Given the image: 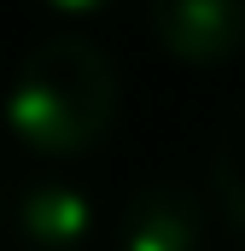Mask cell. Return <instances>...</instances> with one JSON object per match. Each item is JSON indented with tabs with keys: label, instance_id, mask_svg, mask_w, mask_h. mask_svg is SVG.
Wrapping results in <instances>:
<instances>
[{
	"label": "cell",
	"instance_id": "1",
	"mask_svg": "<svg viewBox=\"0 0 245 251\" xmlns=\"http://www.w3.org/2000/svg\"><path fill=\"white\" fill-rule=\"evenodd\" d=\"M6 117L35 152H82L117 117V70L88 35L53 29L24 53L6 94Z\"/></svg>",
	"mask_w": 245,
	"mask_h": 251
},
{
	"label": "cell",
	"instance_id": "2",
	"mask_svg": "<svg viewBox=\"0 0 245 251\" xmlns=\"http://www.w3.org/2000/svg\"><path fill=\"white\" fill-rule=\"evenodd\" d=\"M204 204L187 181H146L117 216V251H198Z\"/></svg>",
	"mask_w": 245,
	"mask_h": 251
},
{
	"label": "cell",
	"instance_id": "3",
	"mask_svg": "<svg viewBox=\"0 0 245 251\" xmlns=\"http://www.w3.org/2000/svg\"><path fill=\"white\" fill-rule=\"evenodd\" d=\"M152 35L164 53L187 64H222L245 47V6L240 0H158Z\"/></svg>",
	"mask_w": 245,
	"mask_h": 251
},
{
	"label": "cell",
	"instance_id": "4",
	"mask_svg": "<svg viewBox=\"0 0 245 251\" xmlns=\"http://www.w3.org/2000/svg\"><path fill=\"white\" fill-rule=\"evenodd\" d=\"M88 228H94V204L70 187V181L41 176V181L24 187V199H18V234H24V246H35V251H76L88 240Z\"/></svg>",
	"mask_w": 245,
	"mask_h": 251
},
{
	"label": "cell",
	"instance_id": "5",
	"mask_svg": "<svg viewBox=\"0 0 245 251\" xmlns=\"http://www.w3.org/2000/svg\"><path fill=\"white\" fill-rule=\"evenodd\" d=\"M210 181L216 199L228 210V222L245 234V105H234L222 128H216V146H210Z\"/></svg>",
	"mask_w": 245,
	"mask_h": 251
}]
</instances>
